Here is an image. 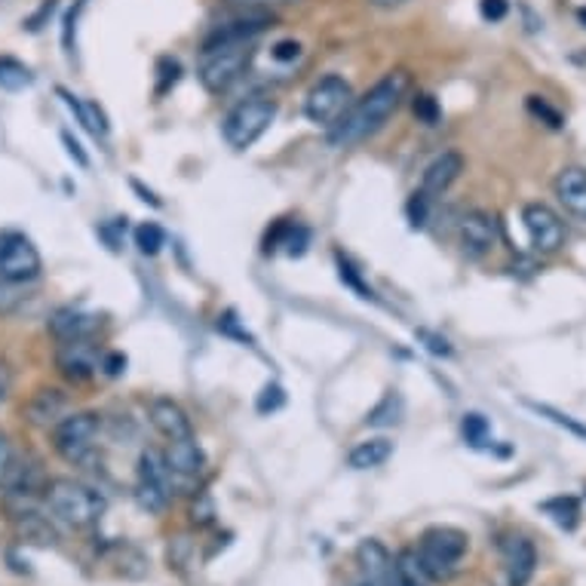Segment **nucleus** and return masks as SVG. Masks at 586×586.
<instances>
[{
	"label": "nucleus",
	"mask_w": 586,
	"mask_h": 586,
	"mask_svg": "<svg viewBox=\"0 0 586 586\" xmlns=\"http://www.w3.org/2000/svg\"><path fill=\"white\" fill-rule=\"evenodd\" d=\"M408 86H411L408 71H391V74H384L366 96L357 98V101L344 111V117L335 127H328V145H359V142L372 139L378 130H384V123H387V120L396 115V108L403 105Z\"/></svg>",
	"instance_id": "1"
},
{
	"label": "nucleus",
	"mask_w": 586,
	"mask_h": 586,
	"mask_svg": "<svg viewBox=\"0 0 586 586\" xmlns=\"http://www.w3.org/2000/svg\"><path fill=\"white\" fill-rule=\"evenodd\" d=\"M467 553H470V538H467V531H461L455 525L427 528L418 540V550H415L423 577L436 581V584L452 581L461 571V562Z\"/></svg>",
	"instance_id": "2"
},
{
	"label": "nucleus",
	"mask_w": 586,
	"mask_h": 586,
	"mask_svg": "<svg viewBox=\"0 0 586 586\" xmlns=\"http://www.w3.org/2000/svg\"><path fill=\"white\" fill-rule=\"evenodd\" d=\"M44 498H47L49 513L59 522H65L68 528H77V531L98 525L105 510H108V501L96 489L74 482V479H52L44 489Z\"/></svg>",
	"instance_id": "3"
},
{
	"label": "nucleus",
	"mask_w": 586,
	"mask_h": 586,
	"mask_svg": "<svg viewBox=\"0 0 586 586\" xmlns=\"http://www.w3.org/2000/svg\"><path fill=\"white\" fill-rule=\"evenodd\" d=\"M274 117H277V101L274 98L249 96L246 101L230 108L225 123H222V135L234 151H246L271 130Z\"/></svg>",
	"instance_id": "4"
},
{
	"label": "nucleus",
	"mask_w": 586,
	"mask_h": 586,
	"mask_svg": "<svg viewBox=\"0 0 586 586\" xmlns=\"http://www.w3.org/2000/svg\"><path fill=\"white\" fill-rule=\"evenodd\" d=\"M98 421L96 411H74V415H65L62 421L52 427V449L56 455L74 464V467H83L89 464L93 455H96V442H98Z\"/></svg>",
	"instance_id": "5"
},
{
	"label": "nucleus",
	"mask_w": 586,
	"mask_h": 586,
	"mask_svg": "<svg viewBox=\"0 0 586 586\" xmlns=\"http://www.w3.org/2000/svg\"><path fill=\"white\" fill-rule=\"evenodd\" d=\"M252 40L243 44H225V47L203 49V62H200V83L206 93H225L230 83L240 81L249 62H252Z\"/></svg>",
	"instance_id": "6"
},
{
	"label": "nucleus",
	"mask_w": 586,
	"mask_h": 586,
	"mask_svg": "<svg viewBox=\"0 0 586 586\" xmlns=\"http://www.w3.org/2000/svg\"><path fill=\"white\" fill-rule=\"evenodd\" d=\"M172 501V473L166 467L164 452L145 449L139 457V482H135V504L145 513L157 516Z\"/></svg>",
	"instance_id": "7"
},
{
	"label": "nucleus",
	"mask_w": 586,
	"mask_h": 586,
	"mask_svg": "<svg viewBox=\"0 0 586 586\" xmlns=\"http://www.w3.org/2000/svg\"><path fill=\"white\" fill-rule=\"evenodd\" d=\"M44 271V259L22 230H0V279L3 283H34Z\"/></svg>",
	"instance_id": "8"
},
{
	"label": "nucleus",
	"mask_w": 586,
	"mask_h": 586,
	"mask_svg": "<svg viewBox=\"0 0 586 586\" xmlns=\"http://www.w3.org/2000/svg\"><path fill=\"white\" fill-rule=\"evenodd\" d=\"M354 105V89L350 83L338 77V74H328L323 81H316L310 86L308 98H304V115L310 123L316 127H335L344 117V111Z\"/></svg>",
	"instance_id": "9"
},
{
	"label": "nucleus",
	"mask_w": 586,
	"mask_h": 586,
	"mask_svg": "<svg viewBox=\"0 0 586 586\" xmlns=\"http://www.w3.org/2000/svg\"><path fill=\"white\" fill-rule=\"evenodd\" d=\"M522 225H525L531 249L540 255H553L565 246V225L547 203H528L522 210Z\"/></svg>",
	"instance_id": "10"
},
{
	"label": "nucleus",
	"mask_w": 586,
	"mask_h": 586,
	"mask_svg": "<svg viewBox=\"0 0 586 586\" xmlns=\"http://www.w3.org/2000/svg\"><path fill=\"white\" fill-rule=\"evenodd\" d=\"M457 243L464 249L467 259H482L489 255L498 243V222L491 212L473 210L457 222Z\"/></svg>",
	"instance_id": "11"
},
{
	"label": "nucleus",
	"mask_w": 586,
	"mask_h": 586,
	"mask_svg": "<svg viewBox=\"0 0 586 586\" xmlns=\"http://www.w3.org/2000/svg\"><path fill=\"white\" fill-rule=\"evenodd\" d=\"M56 366L68 381H89L101 369V350L93 338L65 342L56 350Z\"/></svg>",
	"instance_id": "12"
},
{
	"label": "nucleus",
	"mask_w": 586,
	"mask_h": 586,
	"mask_svg": "<svg viewBox=\"0 0 586 586\" xmlns=\"http://www.w3.org/2000/svg\"><path fill=\"white\" fill-rule=\"evenodd\" d=\"M357 565L362 574V586H393L396 581V555L375 538L359 543Z\"/></svg>",
	"instance_id": "13"
},
{
	"label": "nucleus",
	"mask_w": 586,
	"mask_h": 586,
	"mask_svg": "<svg viewBox=\"0 0 586 586\" xmlns=\"http://www.w3.org/2000/svg\"><path fill=\"white\" fill-rule=\"evenodd\" d=\"M501 555H504L506 584L510 586H528L535 571H538V550L535 543L522 535H510L501 540Z\"/></svg>",
	"instance_id": "14"
},
{
	"label": "nucleus",
	"mask_w": 586,
	"mask_h": 586,
	"mask_svg": "<svg viewBox=\"0 0 586 586\" xmlns=\"http://www.w3.org/2000/svg\"><path fill=\"white\" fill-rule=\"evenodd\" d=\"M101 326L96 313H86L81 308H59L49 316V335L59 344L65 342H81V338H93Z\"/></svg>",
	"instance_id": "15"
},
{
	"label": "nucleus",
	"mask_w": 586,
	"mask_h": 586,
	"mask_svg": "<svg viewBox=\"0 0 586 586\" xmlns=\"http://www.w3.org/2000/svg\"><path fill=\"white\" fill-rule=\"evenodd\" d=\"M555 200L562 203V210L569 212L571 218L586 222V169L584 166L571 164L565 169H559V176L553 181Z\"/></svg>",
	"instance_id": "16"
},
{
	"label": "nucleus",
	"mask_w": 586,
	"mask_h": 586,
	"mask_svg": "<svg viewBox=\"0 0 586 586\" xmlns=\"http://www.w3.org/2000/svg\"><path fill=\"white\" fill-rule=\"evenodd\" d=\"M271 25V16L267 13H246V16H237L225 22V25H218V28H212L210 37L203 40V49H215V47H225V44H243V40H255L264 28Z\"/></svg>",
	"instance_id": "17"
},
{
	"label": "nucleus",
	"mask_w": 586,
	"mask_h": 586,
	"mask_svg": "<svg viewBox=\"0 0 586 586\" xmlns=\"http://www.w3.org/2000/svg\"><path fill=\"white\" fill-rule=\"evenodd\" d=\"M147 418L154 423V430L169 442L194 436V427H191L188 411H184L179 403H172V399H154L151 408H147Z\"/></svg>",
	"instance_id": "18"
},
{
	"label": "nucleus",
	"mask_w": 586,
	"mask_h": 586,
	"mask_svg": "<svg viewBox=\"0 0 586 586\" xmlns=\"http://www.w3.org/2000/svg\"><path fill=\"white\" fill-rule=\"evenodd\" d=\"M164 461L169 473H172V482H176V479H179V482H191V479H196V476L203 473V467H206V457L200 452L194 436L169 442V449L164 452Z\"/></svg>",
	"instance_id": "19"
},
{
	"label": "nucleus",
	"mask_w": 586,
	"mask_h": 586,
	"mask_svg": "<svg viewBox=\"0 0 586 586\" xmlns=\"http://www.w3.org/2000/svg\"><path fill=\"white\" fill-rule=\"evenodd\" d=\"M461 172H464V157H461L457 151H445V154H440L433 164L423 169L421 194L427 196V200L442 196L461 179Z\"/></svg>",
	"instance_id": "20"
},
{
	"label": "nucleus",
	"mask_w": 586,
	"mask_h": 586,
	"mask_svg": "<svg viewBox=\"0 0 586 586\" xmlns=\"http://www.w3.org/2000/svg\"><path fill=\"white\" fill-rule=\"evenodd\" d=\"M68 411V396L62 391H52V387H44L32 396V403L25 406V415L28 421L37 423V427H56V423L65 418Z\"/></svg>",
	"instance_id": "21"
},
{
	"label": "nucleus",
	"mask_w": 586,
	"mask_h": 586,
	"mask_svg": "<svg viewBox=\"0 0 586 586\" xmlns=\"http://www.w3.org/2000/svg\"><path fill=\"white\" fill-rule=\"evenodd\" d=\"M59 96H62V101L71 108V115L77 117V123H81L83 130L89 132V135L105 139V135L111 132V127H108V117H105V111L98 108L96 101L74 96V93H68V89H59Z\"/></svg>",
	"instance_id": "22"
},
{
	"label": "nucleus",
	"mask_w": 586,
	"mask_h": 586,
	"mask_svg": "<svg viewBox=\"0 0 586 586\" xmlns=\"http://www.w3.org/2000/svg\"><path fill=\"white\" fill-rule=\"evenodd\" d=\"M391 457H393V442L384 440V436H378V440H366L359 442V445H354L350 455H347V464H350L354 470H375V467H384Z\"/></svg>",
	"instance_id": "23"
},
{
	"label": "nucleus",
	"mask_w": 586,
	"mask_h": 586,
	"mask_svg": "<svg viewBox=\"0 0 586 586\" xmlns=\"http://www.w3.org/2000/svg\"><path fill=\"white\" fill-rule=\"evenodd\" d=\"M540 513L543 516H550V519L562 528V531H577V525H581V501L574 498V494H559V498H550V501H543L540 504Z\"/></svg>",
	"instance_id": "24"
},
{
	"label": "nucleus",
	"mask_w": 586,
	"mask_h": 586,
	"mask_svg": "<svg viewBox=\"0 0 586 586\" xmlns=\"http://www.w3.org/2000/svg\"><path fill=\"white\" fill-rule=\"evenodd\" d=\"M310 243V230L301 228V225H292V222H279L274 234H267V252L277 249V246H286L289 255H304Z\"/></svg>",
	"instance_id": "25"
},
{
	"label": "nucleus",
	"mask_w": 586,
	"mask_h": 586,
	"mask_svg": "<svg viewBox=\"0 0 586 586\" xmlns=\"http://www.w3.org/2000/svg\"><path fill=\"white\" fill-rule=\"evenodd\" d=\"M34 83L32 68L25 62H19L13 56H0V89L7 93H22Z\"/></svg>",
	"instance_id": "26"
},
{
	"label": "nucleus",
	"mask_w": 586,
	"mask_h": 586,
	"mask_svg": "<svg viewBox=\"0 0 586 586\" xmlns=\"http://www.w3.org/2000/svg\"><path fill=\"white\" fill-rule=\"evenodd\" d=\"M403 415H406V406H403V396L396 391L384 393V399L378 403L369 415H366V423L369 427H393V423L403 421Z\"/></svg>",
	"instance_id": "27"
},
{
	"label": "nucleus",
	"mask_w": 586,
	"mask_h": 586,
	"mask_svg": "<svg viewBox=\"0 0 586 586\" xmlns=\"http://www.w3.org/2000/svg\"><path fill=\"white\" fill-rule=\"evenodd\" d=\"M461 433H464V440H467L470 449H489L491 423L486 421V415H479V411H467V415H464V421H461Z\"/></svg>",
	"instance_id": "28"
},
{
	"label": "nucleus",
	"mask_w": 586,
	"mask_h": 586,
	"mask_svg": "<svg viewBox=\"0 0 586 586\" xmlns=\"http://www.w3.org/2000/svg\"><path fill=\"white\" fill-rule=\"evenodd\" d=\"M132 240H135V249H139L142 255L154 259V255H157V252L166 246V234L160 225H154V222H142V225L135 228V234H132Z\"/></svg>",
	"instance_id": "29"
},
{
	"label": "nucleus",
	"mask_w": 586,
	"mask_h": 586,
	"mask_svg": "<svg viewBox=\"0 0 586 586\" xmlns=\"http://www.w3.org/2000/svg\"><path fill=\"white\" fill-rule=\"evenodd\" d=\"M393 586H427L421 565H418V555L415 550H403L396 555V581Z\"/></svg>",
	"instance_id": "30"
},
{
	"label": "nucleus",
	"mask_w": 586,
	"mask_h": 586,
	"mask_svg": "<svg viewBox=\"0 0 586 586\" xmlns=\"http://www.w3.org/2000/svg\"><path fill=\"white\" fill-rule=\"evenodd\" d=\"M525 406L531 408V411H538L540 418H547V421H553L555 427H565L569 433H574V436H581V440H586V427L581 421H574L571 415H565V411H559V408L553 406H543V403H525Z\"/></svg>",
	"instance_id": "31"
},
{
	"label": "nucleus",
	"mask_w": 586,
	"mask_h": 586,
	"mask_svg": "<svg viewBox=\"0 0 586 586\" xmlns=\"http://www.w3.org/2000/svg\"><path fill=\"white\" fill-rule=\"evenodd\" d=\"M286 406V393L279 384H264L259 393V399H255V408H259V415H271V411H279V408Z\"/></svg>",
	"instance_id": "32"
},
{
	"label": "nucleus",
	"mask_w": 586,
	"mask_h": 586,
	"mask_svg": "<svg viewBox=\"0 0 586 586\" xmlns=\"http://www.w3.org/2000/svg\"><path fill=\"white\" fill-rule=\"evenodd\" d=\"M411 111H415V117L421 120V123H427V127H433V123H440L442 120V108L440 101L433 96H418L415 101H411Z\"/></svg>",
	"instance_id": "33"
},
{
	"label": "nucleus",
	"mask_w": 586,
	"mask_h": 586,
	"mask_svg": "<svg viewBox=\"0 0 586 586\" xmlns=\"http://www.w3.org/2000/svg\"><path fill=\"white\" fill-rule=\"evenodd\" d=\"M218 332H222V335H230V338H237V342H243V344H255V338H252V335L240 326V320H237V313H234V310H225V313L218 316Z\"/></svg>",
	"instance_id": "34"
},
{
	"label": "nucleus",
	"mask_w": 586,
	"mask_h": 586,
	"mask_svg": "<svg viewBox=\"0 0 586 586\" xmlns=\"http://www.w3.org/2000/svg\"><path fill=\"white\" fill-rule=\"evenodd\" d=\"M86 10V0H77L65 16V28H62V44H65L68 56H74V34H77V22H81V13Z\"/></svg>",
	"instance_id": "35"
},
{
	"label": "nucleus",
	"mask_w": 586,
	"mask_h": 586,
	"mask_svg": "<svg viewBox=\"0 0 586 586\" xmlns=\"http://www.w3.org/2000/svg\"><path fill=\"white\" fill-rule=\"evenodd\" d=\"M13 470H16V455H13V445H10V440L0 433V489L10 482Z\"/></svg>",
	"instance_id": "36"
},
{
	"label": "nucleus",
	"mask_w": 586,
	"mask_h": 586,
	"mask_svg": "<svg viewBox=\"0 0 586 586\" xmlns=\"http://www.w3.org/2000/svg\"><path fill=\"white\" fill-rule=\"evenodd\" d=\"M510 13V0H479V16L486 22H504Z\"/></svg>",
	"instance_id": "37"
},
{
	"label": "nucleus",
	"mask_w": 586,
	"mask_h": 586,
	"mask_svg": "<svg viewBox=\"0 0 586 586\" xmlns=\"http://www.w3.org/2000/svg\"><path fill=\"white\" fill-rule=\"evenodd\" d=\"M179 74L181 65L176 59H160V86H157V93L164 96L169 86H176V83H179Z\"/></svg>",
	"instance_id": "38"
},
{
	"label": "nucleus",
	"mask_w": 586,
	"mask_h": 586,
	"mask_svg": "<svg viewBox=\"0 0 586 586\" xmlns=\"http://www.w3.org/2000/svg\"><path fill=\"white\" fill-rule=\"evenodd\" d=\"M528 108H531V115L543 117V120H547V123H550L553 130H559V127H562V117H559V111H553V108H550V105H547L543 98L531 96V98H528Z\"/></svg>",
	"instance_id": "39"
},
{
	"label": "nucleus",
	"mask_w": 586,
	"mask_h": 586,
	"mask_svg": "<svg viewBox=\"0 0 586 586\" xmlns=\"http://www.w3.org/2000/svg\"><path fill=\"white\" fill-rule=\"evenodd\" d=\"M56 7H59V0H44V3H40V10H37L32 19H25V28H28V32H40V28H44V22L56 13Z\"/></svg>",
	"instance_id": "40"
},
{
	"label": "nucleus",
	"mask_w": 586,
	"mask_h": 586,
	"mask_svg": "<svg viewBox=\"0 0 586 586\" xmlns=\"http://www.w3.org/2000/svg\"><path fill=\"white\" fill-rule=\"evenodd\" d=\"M418 338L427 342V350H430V354H436V357H452V347H449V342L440 338V335H433V332L421 328V332H418Z\"/></svg>",
	"instance_id": "41"
},
{
	"label": "nucleus",
	"mask_w": 586,
	"mask_h": 586,
	"mask_svg": "<svg viewBox=\"0 0 586 586\" xmlns=\"http://www.w3.org/2000/svg\"><path fill=\"white\" fill-rule=\"evenodd\" d=\"M271 56H274L277 62H295V59L301 56V44H298V40H279L277 47L271 49Z\"/></svg>",
	"instance_id": "42"
},
{
	"label": "nucleus",
	"mask_w": 586,
	"mask_h": 586,
	"mask_svg": "<svg viewBox=\"0 0 586 586\" xmlns=\"http://www.w3.org/2000/svg\"><path fill=\"white\" fill-rule=\"evenodd\" d=\"M191 516H194V525H210L212 516H215L210 494H200V506L194 504V510H191Z\"/></svg>",
	"instance_id": "43"
},
{
	"label": "nucleus",
	"mask_w": 586,
	"mask_h": 586,
	"mask_svg": "<svg viewBox=\"0 0 586 586\" xmlns=\"http://www.w3.org/2000/svg\"><path fill=\"white\" fill-rule=\"evenodd\" d=\"M62 142H65V147H68V157H71V160H77V166L86 169V166H89V157H86V154H83V147L71 139V132H62Z\"/></svg>",
	"instance_id": "44"
},
{
	"label": "nucleus",
	"mask_w": 586,
	"mask_h": 586,
	"mask_svg": "<svg viewBox=\"0 0 586 586\" xmlns=\"http://www.w3.org/2000/svg\"><path fill=\"white\" fill-rule=\"evenodd\" d=\"M123 366H127V357H120V354H108V357H101V369H105V375H120V372H123Z\"/></svg>",
	"instance_id": "45"
},
{
	"label": "nucleus",
	"mask_w": 586,
	"mask_h": 586,
	"mask_svg": "<svg viewBox=\"0 0 586 586\" xmlns=\"http://www.w3.org/2000/svg\"><path fill=\"white\" fill-rule=\"evenodd\" d=\"M10 391H13V372L7 362H0V403H7Z\"/></svg>",
	"instance_id": "46"
},
{
	"label": "nucleus",
	"mask_w": 586,
	"mask_h": 586,
	"mask_svg": "<svg viewBox=\"0 0 586 586\" xmlns=\"http://www.w3.org/2000/svg\"><path fill=\"white\" fill-rule=\"evenodd\" d=\"M375 10H396V7H403V3H408V0H369Z\"/></svg>",
	"instance_id": "47"
},
{
	"label": "nucleus",
	"mask_w": 586,
	"mask_h": 586,
	"mask_svg": "<svg viewBox=\"0 0 586 586\" xmlns=\"http://www.w3.org/2000/svg\"><path fill=\"white\" fill-rule=\"evenodd\" d=\"M246 7H277V3H295V0H237Z\"/></svg>",
	"instance_id": "48"
},
{
	"label": "nucleus",
	"mask_w": 586,
	"mask_h": 586,
	"mask_svg": "<svg viewBox=\"0 0 586 586\" xmlns=\"http://www.w3.org/2000/svg\"><path fill=\"white\" fill-rule=\"evenodd\" d=\"M577 19H581V22L586 25V7H581V10H577Z\"/></svg>",
	"instance_id": "49"
}]
</instances>
